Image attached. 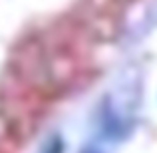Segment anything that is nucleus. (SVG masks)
<instances>
[{
	"label": "nucleus",
	"instance_id": "1",
	"mask_svg": "<svg viewBox=\"0 0 157 153\" xmlns=\"http://www.w3.org/2000/svg\"><path fill=\"white\" fill-rule=\"evenodd\" d=\"M88 153H98V151H96V149H90V151H88Z\"/></svg>",
	"mask_w": 157,
	"mask_h": 153
}]
</instances>
